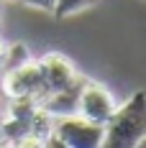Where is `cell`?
<instances>
[{
  "instance_id": "6da1fadb",
  "label": "cell",
  "mask_w": 146,
  "mask_h": 148,
  "mask_svg": "<svg viewBox=\"0 0 146 148\" xmlns=\"http://www.w3.org/2000/svg\"><path fill=\"white\" fill-rule=\"evenodd\" d=\"M102 128L105 135L100 148H136V143L146 135V92H133L123 105L116 107Z\"/></svg>"
},
{
  "instance_id": "7a4b0ae2",
  "label": "cell",
  "mask_w": 146,
  "mask_h": 148,
  "mask_svg": "<svg viewBox=\"0 0 146 148\" xmlns=\"http://www.w3.org/2000/svg\"><path fill=\"white\" fill-rule=\"evenodd\" d=\"M116 97H113V92L100 84V82H90L85 79L82 82V89H80V102H77V115L80 118L90 120V123H95V125H105L110 115L116 112Z\"/></svg>"
},
{
  "instance_id": "3957f363",
  "label": "cell",
  "mask_w": 146,
  "mask_h": 148,
  "mask_svg": "<svg viewBox=\"0 0 146 148\" xmlns=\"http://www.w3.org/2000/svg\"><path fill=\"white\" fill-rule=\"evenodd\" d=\"M3 92L8 95V100L15 97H33V100H44V82H41V69L33 59H28L26 64L15 66L10 72H3V82H0Z\"/></svg>"
},
{
  "instance_id": "277c9868",
  "label": "cell",
  "mask_w": 146,
  "mask_h": 148,
  "mask_svg": "<svg viewBox=\"0 0 146 148\" xmlns=\"http://www.w3.org/2000/svg\"><path fill=\"white\" fill-rule=\"evenodd\" d=\"M51 133L57 138H62L67 143V148H100L105 128L80 118V115H69V118L54 120V130Z\"/></svg>"
},
{
  "instance_id": "5b68a950",
  "label": "cell",
  "mask_w": 146,
  "mask_h": 148,
  "mask_svg": "<svg viewBox=\"0 0 146 148\" xmlns=\"http://www.w3.org/2000/svg\"><path fill=\"white\" fill-rule=\"evenodd\" d=\"M39 69H41V82H44V92L51 95V92H59V89L69 87L74 79L80 77L77 66L67 56H62L59 51H49L41 59H36Z\"/></svg>"
},
{
  "instance_id": "8992f818",
  "label": "cell",
  "mask_w": 146,
  "mask_h": 148,
  "mask_svg": "<svg viewBox=\"0 0 146 148\" xmlns=\"http://www.w3.org/2000/svg\"><path fill=\"white\" fill-rule=\"evenodd\" d=\"M82 82H85V77L80 74L77 79H74L69 87L59 89V92H51V95H46L44 100L39 102V107L44 110L46 115H51V118H69V115H77V102H80V89H82Z\"/></svg>"
},
{
  "instance_id": "52a82bcc",
  "label": "cell",
  "mask_w": 146,
  "mask_h": 148,
  "mask_svg": "<svg viewBox=\"0 0 146 148\" xmlns=\"http://www.w3.org/2000/svg\"><path fill=\"white\" fill-rule=\"evenodd\" d=\"M28 59H31V54H28V46H26V44H10V46H5V56H3V64H0V74L10 72V69L21 66V64H26Z\"/></svg>"
},
{
  "instance_id": "ba28073f",
  "label": "cell",
  "mask_w": 146,
  "mask_h": 148,
  "mask_svg": "<svg viewBox=\"0 0 146 148\" xmlns=\"http://www.w3.org/2000/svg\"><path fill=\"white\" fill-rule=\"evenodd\" d=\"M95 0H54V18H67V15H74L80 10L90 8Z\"/></svg>"
},
{
  "instance_id": "9c48e42d",
  "label": "cell",
  "mask_w": 146,
  "mask_h": 148,
  "mask_svg": "<svg viewBox=\"0 0 146 148\" xmlns=\"http://www.w3.org/2000/svg\"><path fill=\"white\" fill-rule=\"evenodd\" d=\"M21 3L28 8H36V10H46V13L54 10V0H21Z\"/></svg>"
},
{
  "instance_id": "30bf717a",
  "label": "cell",
  "mask_w": 146,
  "mask_h": 148,
  "mask_svg": "<svg viewBox=\"0 0 146 148\" xmlns=\"http://www.w3.org/2000/svg\"><path fill=\"white\" fill-rule=\"evenodd\" d=\"M41 148H67V143H64L62 138H57L54 133H49L44 140H41Z\"/></svg>"
},
{
  "instance_id": "8fae6325",
  "label": "cell",
  "mask_w": 146,
  "mask_h": 148,
  "mask_svg": "<svg viewBox=\"0 0 146 148\" xmlns=\"http://www.w3.org/2000/svg\"><path fill=\"white\" fill-rule=\"evenodd\" d=\"M3 56H5V44H3V38H0V64H3Z\"/></svg>"
},
{
  "instance_id": "7c38bea8",
  "label": "cell",
  "mask_w": 146,
  "mask_h": 148,
  "mask_svg": "<svg viewBox=\"0 0 146 148\" xmlns=\"http://www.w3.org/2000/svg\"><path fill=\"white\" fill-rule=\"evenodd\" d=\"M136 148H146V135L141 138V140H138V143H136Z\"/></svg>"
},
{
  "instance_id": "4fadbf2b",
  "label": "cell",
  "mask_w": 146,
  "mask_h": 148,
  "mask_svg": "<svg viewBox=\"0 0 146 148\" xmlns=\"http://www.w3.org/2000/svg\"><path fill=\"white\" fill-rule=\"evenodd\" d=\"M0 143H3V133H0Z\"/></svg>"
}]
</instances>
